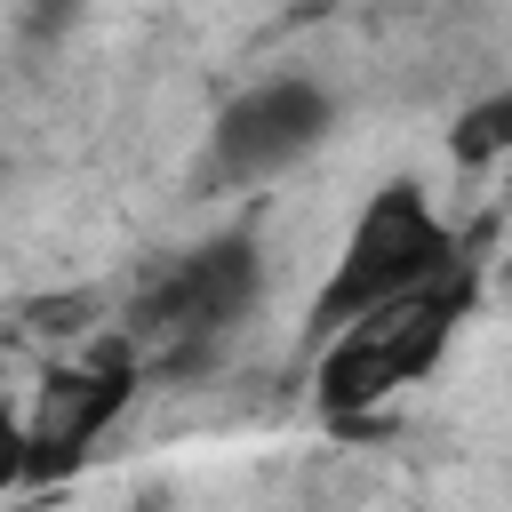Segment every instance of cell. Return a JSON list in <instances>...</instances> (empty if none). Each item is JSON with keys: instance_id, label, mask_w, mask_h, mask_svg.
<instances>
[{"instance_id": "1", "label": "cell", "mask_w": 512, "mask_h": 512, "mask_svg": "<svg viewBox=\"0 0 512 512\" xmlns=\"http://www.w3.org/2000/svg\"><path fill=\"white\" fill-rule=\"evenodd\" d=\"M472 296H480V264L464 256L456 272H440V280H424V288H408V296H384V304L336 320V328L320 336L328 352H320V376H312L320 416H328V424H360L368 408H384L392 392H408L416 376H432V360H440L448 336L464 328Z\"/></svg>"}, {"instance_id": "2", "label": "cell", "mask_w": 512, "mask_h": 512, "mask_svg": "<svg viewBox=\"0 0 512 512\" xmlns=\"http://www.w3.org/2000/svg\"><path fill=\"white\" fill-rule=\"evenodd\" d=\"M256 304H264V240H256V224H232V232H208V240L176 248L160 272H144V288L128 296L120 336L136 344V360L200 368Z\"/></svg>"}, {"instance_id": "3", "label": "cell", "mask_w": 512, "mask_h": 512, "mask_svg": "<svg viewBox=\"0 0 512 512\" xmlns=\"http://www.w3.org/2000/svg\"><path fill=\"white\" fill-rule=\"evenodd\" d=\"M464 256H472L464 232L432 208V192H424L416 176L376 184V192L360 200V216H352V232H344V248H336L320 296H312L304 344H320L336 320H352V312H368V304H384V296H408V288L456 272Z\"/></svg>"}, {"instance_id": "4", "label": "cell", "mask_w": 512, "mask_h": 512, "mask_svg": "<svg viewBox=\"0 0 512 512\" xmlns=\"http://www.w3.org/2000/svg\"><path fill=\"white\" fill-rule=\"evenodd\" d=\"M136 392H144V360L128 336L96 344L88 360H56L24 408V488L72 480L96 456V440L136 408Z\"/></svg>"}, {"instance_id": "5", "label": "cell", "mask_w": 512, "mask_h": 512, "mask_svg": "<svg viewBox=\"0 0 512 512\" xmlns=\"http://www.w3.org/2000/svg\"><path fill=\"white\" fill-rule=\"evenodd\" d=\"M336 136V96L304 72H272L256 88H240L216 128H208V184L224 192H264L272 176H288L296 160H312Z\"/></svg>"}, {"instance_id": "6", "label": "cell", "mask_w": 512, "mask_h": 512, "mask_svg": "<svg viewBox=\"0 0 512 512\" xmlns=\"http://www.w3.org/2000/svg\"><path fill=\"white\" fill-rule=\"evenodd\" d=\"M504 144H512V96H480V104L456 120V136H448V160H456V168H488Z\"/></svg>"}, {"instance_id": "7", "label": "cell", "mask_w": 512, "mask_h": 512, "mask_svg": "<svg viewBox=\"0 0 512 512\" xmlns=\"http://www.w3.org/2000/svg\"><path fill=\"white\" fill-rule=\"evenodd\" d=\"M24 488V416L0 400V496H16Z\"/></svg>"}, {"instance_id": "8", "label": "cell", "mask_w": 512, "mask_h": 512, "mask_svg": "<svg viewBox=\"0 0 512 512\" xmlns=\"http://www.w3.org/2000/svg\"><path fill=\"white\" fill-rule=\"evenodd\" d=\"M32 8H80V0H32Z\"/></svg>"}]
</instances>
